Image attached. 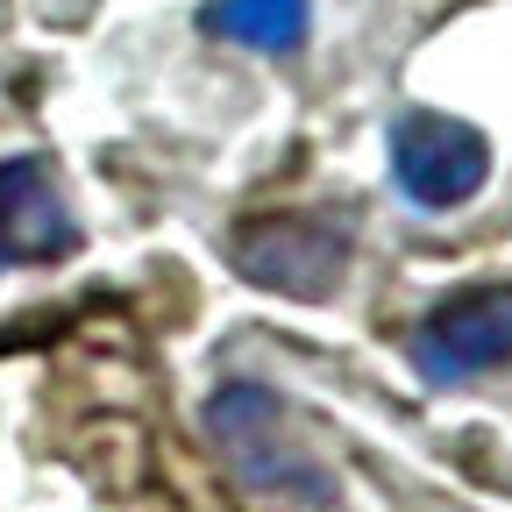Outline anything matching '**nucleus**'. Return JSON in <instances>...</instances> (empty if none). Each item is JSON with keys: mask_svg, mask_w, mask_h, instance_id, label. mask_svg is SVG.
Masks as SVG:
<instances>
[{"mask_svg": "<svg viewBox=\"0 0 512 512\" xmlns=\"http://www.w3.org/2000/svg\"><path fill=\"white\" fill-rule=\"evenodd\" d=\"M420 384L448 392V384H470L484 370L512 363V285H463L441 306H427V320L406 342Z\"/></svg>", "mask_w": 512, "mask_h": 512, "instance_id": "f257e3e1", "label": "nucleus"}, {"mask_svg": "<svg viewBox=\"0 0 512 512\" xmlns=\"http://www.w3.org/2000/svg\"><path fill=\"white\" fill-rule=\"evenodd\" d=\"M392 178L413 207L427 214H448L484 192L491 178V143L484 128L456 121V114H434V107H413L392 121Z\"/></svg>", "mask_w": 512, "mask_h": 512, "instance_id": "f03ea898", "label": "nucleus"}, {"mask_svg": "<svg viewBox=\"0 0 512 512\" xmlns=\"http://www.w3.org/2000/svg\"><path fill=\"white\" fill-rule=\"evenodd\" d=\"M235 271L285 299H328L349 271V235L306 214H271L235 228Z\"/></svg>", "mask_w": 512, "mask_h": 512, "instance_id": "7ed1b4c3", "label": "nucleus"}, {"mask_svg": "<svg viewBox=\"0 0 512 512\" xmlns=\"http://www.w3.org/2000/svg\"><path fill=\"white\" fill-rule=\"evenodd\" d=\"M79 249V221L36 157L0 164V264H50Z\"/></svg>", "mask_w": 512, "mask_h": 512, "instance_id": "20e7f679", "label": "nucleus"}, {"mask_svg": "<svg viewBox=\"0 0 512 512\" xmlns=\"http://www.w3.org/2000/svg\"><path fill=\"white\" fill-rule=\"evenodd\" d=\"M207 434L235 456V470H242L249 484H271V491H285V484H320L299 456H285V448H278V399L264 392V384H249V377L221 384V392L207 399Z\"/></svg>", "mask_w": 512, "mask_h": 512, "instance_id": "39448f33", "label": "nucleus"}, {"mask_svg": "<svg viewBox=\"0 0 512 512\" xmlns=\"http://www.w3.org/2000/svg\"><path fill=\"white\" fill-rule=\"evenodd\" d=\"M200 29L256 57H299L313 36V0H207Z\"/></svg>", "mask_w": 512, "mask_h": 512, "instance_id": "423d86ee", "label": "nucleus"}]
</instances>
